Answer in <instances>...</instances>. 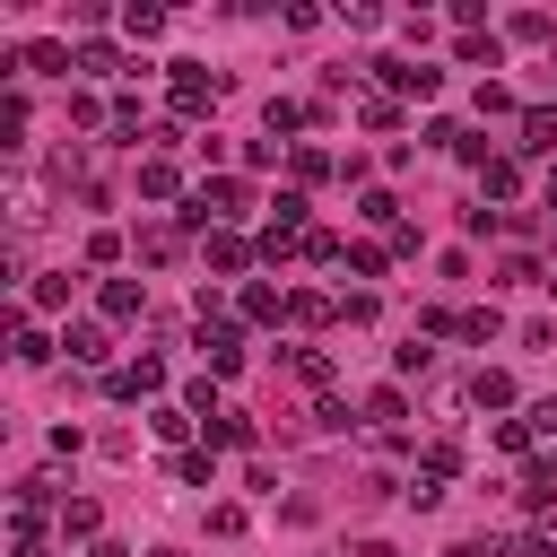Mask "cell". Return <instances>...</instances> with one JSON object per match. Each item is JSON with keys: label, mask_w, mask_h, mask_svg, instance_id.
<instances>
[{"label": "cell", "mask_w": 557, "mask_h": 557, "mask_svg": "<svg viewBox=\"0 0 557 557\" xmlns=\"http://www.w3.org/2000/svg\"><path fill=\"white\" fill-rule=\"evenodd\" d=\"M470 400H479V409H513V374H505V366H479V374H470Z\"/></svg>", "instance_id": "cell-9"}, {"label": "cell", "mask_w": 557, "mask_h": 557, "mask_svg": "<svg viewBox=\"0 0 557 557\" xmlns=\"http://www.w3.org/2000/svg\"><path fill=\"white\" fill-rule=\"evenodd\" d=\"M87 557H131V548H122V540H96V548H87Z\"/></svg>", "instance_id": "cell-36"}, {"label": "cell", "mask_w": 557, "mask_h": 557, "mask_svg": "<svg viewBox=\"0 0 557 557\" xmlns=\"http://www.w3.org/2000/svg\"><path fill=\"white\" fill-rule=\"evenodd\" d=\"M453 557H522V548H513V540H461Z\"/></svg>", "instance_id": "cell-34"}, {"label": "cell", "mask_w": 557, "mask_h": 557, "mask_svg": "<svg viewBox=\"0 0 557 557\" xmlns=\"http://www.w3.org/2000/svg\"><path fill=\"white\" fill-rule=\"evenodd\" d=\"M418 331H426V339H444V331H461V313H453V305H426V313H418Z\"/></svg>", "instance_id": "cell-32"}, {"label": "cell", "mask_w": 557, "mask_h": 557, "mask_svg": "<svg viewBox=\"0 0 557 557\" xmlns=\"http://www.w3.org/2000/svg\"><path fill=\"white\" fill-rule=\"evenodd\" d=\"M9 557H52V540H44V522H26V513H17V531H9Z\"/></svg>", "instance_id": "cell-24"}, {"label": "cell", "mask_w": 557, "mask_h": 557, "mask_svg": "<svg viewBox=\"0 0 557 557\" xmlns=\"http://www.w3.org/2000/svg\"><path fill=\"white\" fill-rule=\"evenodd\" d=\"M374 78H383L392 96H435V78H444V70H426V61H374Z\"/></svg>", "instance_id": "cell-4"}, {"label": "cell", "mask_w": 557, "mask_h": 557, "mask_svg": "<svg viewBox=\"0 0 557 557\" xmlns=\"http://www.w3.org/2000/svg\"><path fill=\"white\" fill-rule=\"evenodd\" d=\"M357 218H374V226L392 235V226H400V200H392V191H366V200H357Z\"/></svg>", "instance_id": "cell-25"}, {"label": "cell", "mask_w": 557, "mask_h": 557, "mask_svg": "<svg viewBox=\"0 0 557 557\" xmlns=\"http://www.w3.org/2000/svg\"><path fill=\"white\" fill-rule=\"evenodd\" d=\"M522 557H557V522H540V531L522 540Z\"/></svg>", "instance_id": "cell-35"}, {"label": "cell", "mask_w": 557, "mask_h": 557, "mask_svg": "<svg viewBox=\"0 0 557 557\" xmlns=\"http://www.w3.org/2000/svg\"><path fill=\"white\" fill-rule=\"evenodd\" d=\"M305 261H348V244H339L331 226H313V235H305Z\"/></svg>", "instance_id": "cell-29"}, {"label": "cell", "mask_w": 557, "mask_h": 557, "mask_svg": "<svg viewBox=\"0 0 557 557\" xmlns=\"http://www.w3.org/2000/svg\"><path fill=\"white\" fill-rule=\"evenodd\" d=\"M513 131H522V139H513L522 157H557V113H548V104H522Z\"/></svg>", "instance_id": "cell-3"}, {"label": "cell", "mask_w": 557, "mask_h": 557, "mask_svg": "<svg viewBox=\"0 0 557 557\" xmlns=\"http://www.w3.org/2000/svg\"><path fill=\"white\" fill-rule=\"evenodd\" d=\"M287 366H296V383L331 392V348H287Z\"/></svg>", "instance_id": "cell-16"}, {"label": "cell", "mask_w": 557, "mask_h": 557, "mask_svg": "<svg viewBox=\"0 0 557 557\" xmlns=\"http://www.w3.org/2000/svg\"><path fill=\"white\" fill-rule=\"evenodd\" d=\"M61 348H70V366H104V357H113L104 322H70V331H61Z\"/></svg>", "instance_id": "cell-7"}, {"label": "cell", "mask_w": 557, "mask_h": 557, "mask_svg": "<svg viewBox=\"0 0 557 557\" xmlns=\"http://www.w3.org/2000/svg\"><path fill=\"white\" fill-rule=\"evenodd\" d=\"M174 191H183V174H174L165 157H148V165H139V200H174Z\"/></svg>", "instance_id": "cell-13"}, {"label": "cell", "mask_w": 557, "mask_h": 557, "mask_svg": "<svg viewBox=\"0 0 557 557\" xmlns=\"http://www.w3.org/2000/svg\"><path fill=\"white\" fill-rule=\"evenodd\" d=\"M453 470H461V444L435 435V444H426V479H453Z\"/></svg>", "instance_id": "cell-28"}, {"label": "cell", "mask_w": 557, "mask_h": 557, "mask_svg": "<svg viewBox=\"0 0 557 557\" xmlns=\"http://www.w3.org/2000/svg\"><path fill=\"white\" fill-rule=\"evenodd\" d=\"M287 313H296V322H339V305H331V296H287Z\"/></svg>", "instance_id": "cell-30"}, {"label": "cell", "mask_w": 557, "mask_h": 557, "mask_svg": "<svg viewBox=\"0 0 557 557\" xmlns=\"http://www.w3.org/2000/svg\"><path fill=\"white\" fill-rule=\"evenodd\" d=\"M9 226H17V235L44 226V191H35V183H9Z\"/></svg>", "instance_id": "cell-14"}, {"label": "cell", "mask_w": 557, "mask_h": 557, "mask_svg": "<svg viewBox=\"0 0 557 557\" xmlns=\"http://www.w3.org/2000/svg\"><path fill=\"white\" fill-rule=\"evenodd\" d=\"M522 426H531V435H557V400H531V409H522Z\"/></svg>", "instance_id": "cell-33"}, {"label": "cell", "mask_w": 557, "mask_h": 557, "mask_svg": "<svg viewBox=\"0 0 557 557\" xmlns=\"http://www.w3.org/2000/svg\"><path fill=\"white\" fill-rule=\"evenodd\" d=\"M61 540H87L96 548V505L87 496H61Z\"/></svg>", "instance_id": "cell-17"}, {"label": "cell", "mask_w": 557, "mask_h": 557, "mask_svg": "<svg viewBox=\"0 0 557 557\" xmlns=\"http://www.w3.org/2000/svg\"><path fill=\"white\" fill-rule=\"evenodd\" d=\"M287 165H296V183H322V174H331V157H322V148H296Z\"/></svg>", "instance_id": "cell-31"}, {"label": "cell", "mask_w": 557, "mask_h": 557, "mask_svg": "<svg viewBox=\"0 0 557 557\" xmlns=\"http://www.w3.org/2000/svg\"><path fill=\"white\" fill-rule=\"evenodd\" d=\"M9 357H17V366H44V357H52V339H44L35 322H17V339H9Z\"/></svg>", "instance_id": "cell-22"}, {"label": "cell", "mask_w": 557, "mask_h": 557, "mask_svg": "<svg viewBox=\"0 0 557 557\" xmlns=\"http://www.w3.org/2000/svg\"><path fill=\"white\" fill-rule=\"evenodd\" d=\"M357 122H366V131H400V104H392V96H357Z\"/></svg>", "instance_id": "cell-21"}, {"label": "cell", "mask_w": 557, "mask_h": 557, "mask_svg": "<svg viewBox=\"0 0 557 557\" xmlns=\"http://www.w3.org/2000/svg\"><path fill=\"white\" fill-rule=\"evenodd\" d=\"M104 392H113V400H148V392H165V357H131V366H113Z\"/></svg>", "instance_id": "cell-1"}, {"label": "cell", "mask_w": 557, "mask_h": 557, "mask_svg": "<svg viewBox=\"0 0 557 557\" xmlns=\"http://www.w3.org/2000/svg\"><path fill=\"white\" fill-rule=\"evenodd\" d=\"M174 252H183V226H139V261H157V270H165Z\"/></svg>", "instance_id": "cell-15"}, {"label": "cell", "mask_w": 557, "mask_h": 557, "mask_svg": "<svg viewBox=\"0 0 557 557\" xmlns=\"http://www.w3.org/2000/svg\"><path fill=\"white\" fill-rule=\"evenodd\" d=\"M366 426H383V435L400 426V392H392V383H383V392H366Z\"/></svg>", "instance_id": "cell-23"}, {"label": "cell", "mask_w": 557, "mask_h": 557, "mask_svg": "<svg viewBox=\"0 0 557 557\" xmlns=\"http://www.w3.org/2000/svg\"><path fill=\"white\" fill-rule=\"evenodd\" d=\"M479 174H487V200H513V191H522V165H513V157H487Z\"/></svg>", "instance_id": "cell-19"}, {"label": "cell", "mask_w": 557, "mask_h": 557, "mask_svg": "<svg viewBox=\"0 0 557 557\" xmlns=\"http://www.w3.org/2000/svg\"><path fill=\"white\" fill-rule=\"evenodd\" d=\"M122 26L148 44V35H165V9H157V0H122Z\"/></svg>", "instance_id": "cell-18"}, {"label": "cell", "mask_w": 557, "mask_h": 557, "mask_svg": "<svg viewBox=\"0 0 557 557\" xmlns=\"http://www.w3.org/2000/svg\"><path fill=\"white\" fill-rule=\"evenodd\" d=\"M235 313H244V322H278V313H287V296H278V287H261V278H252V287H244V296H235Z\"/></svg>", "instance_id": "cell-11"}, {"label": "cell", "mask_w": 557, "mask_h": 557, "mask_svg": "<svg viewBox=\"0 0 557 557\" xmlns=\"http://www.w3.org/2000/svg\"><path fill=\"white\" fill-rule=\"evenodd\" d=\"M548 287H557V278H548Z\"/></svg>", "instance_id": "cell-38"}, {"label": "cell", "mask_w": 557, "mask_h": 557, "mask_svg": "<svg viewBox=\"0 0 557 557\" xmlns=\"http://www.w3.org/2000/svg\"><path fill=\"white\" fill-rule=\"evenodd\" d=\"M209 444H235V453H244V444H252V418H244V409H218V418H209Z\"/></svg>", "instance_id": "cell-20"}, {"label": "cell", "mask_w": 557, "mask_h": 557, "mask_svg": "<svg viewBox=\"0 0 557 557\" xmlns=\"http://www.w3.org/2000/svg\"><path fill=\"white\" fill-rule=\"evenodd\" d=\"M78 70H87V78H122L131 61H122L113 44H96V35H87V44H78Z\"/></svg>", "instance_id": "cell-12"}, {"label": "cell", "mask_w": 557, "mask_h": 557, "mask_svg": "<svg viewBox=\"0 0 557 557\" xmlns=\"http://www.w3.org/2000/svg\"><path fill=\"white\" fill-rule=\"evenodd\" d=\"M209 104H218V78H209L200 61H174V113L191 122V113H209Z\"/></svg>", "instance_id": "cell-2"}, {"label": "cell", "mask_w": 557, "mask_h": 557, "mask_svg": "<svg viewBox=\"0 0 557 557\" xmlns=\"http://www.w3.org/2000/svg\"><path fill=\"white\" fill-rule=\"evenodd\" d=\"M148 426H157L165 444H183V435H191V409H174V400H165V409H148Z\"/></svg>", "instance_id": "cell-27"}, {"label": "cell", "mask_w": 557, "mask_h": 557, "mask_svg": "<svg viewBox=\"0 0 557 557\" xmlns=\"http://www.w3.org/2000/svg\"><path fill=\"white\" fill-rule=\"evenodd\" d=\"M70 305V270H52V278H35V313H61Z\"/></svg>", "instance_id": "cell-26"}, {"label": "cell", "mask_w": 557, "mask_h": 557, "mask_svg": "<svg viewBox=\"0 0 557 557\" xmlns=\"http://www.w3.org/2000/svg\"><path fill=\"white\" fill-rule=\"evenodd\" d=\"M513 496H522V505L540 513V505L557 496V461H522V479H513Z\"/></svg>", "instance_id": "cell-10"}, {"label": "cell", "mask_w": 557, "mask_h": 557, "mask_svg": "<svg viewBox=\"0 0 557 557\" xmlns=\"http://www.w3.org/2000/svg\"><path fill=\"white\" fill-rule=\"evenodd\" d=\"M200 252H209V270H226V278H235V270H244V261H252V252H261V244H244V235H235V226H218V235H209V244H200Z\"/></svg>", "instance_id": "cell-8"}, {"label": "cell", "mask_w": 557, "mask_h": 557, "mask_svg": "<svg viewBox=\"0 0 557 557\" xmlns=\"http://www.w3.org/2000/svg\"><path fill=\"white\" fill-rule=\"evenodd\" d=\"M96 305H104V322H139V313H148V287H139V278H104Z\"/></svg>", "instance_id": "cell-5"}, {"label": "cell", "mask_w": 557, "mask_h": 557, "mask_svg": "<svg viewBox=\"0 0 557 557\" xmlns=\"http://www.w3.org/2000/svg\"><path fill=\"white\" fill-rule=\"evenodd\" d=\"M200 357H209L218 374H235V366H244V331H235V322H200Z\"/></svg>", "instance_id": "cell-6"}, {"label": "cell", "mask_w": 557, "mask_h": 557, "mask_svg": "<svg viewBox=\"0 0 557 557\" xmlns=\"http://www.w3.org/2000/svg\"><path fill=\"white\" fill-rule=\"evenodd\" d=\"M548 209H557V165H548Z\"/></svg>", "instance_id": "cell-37"}]
</instances>
